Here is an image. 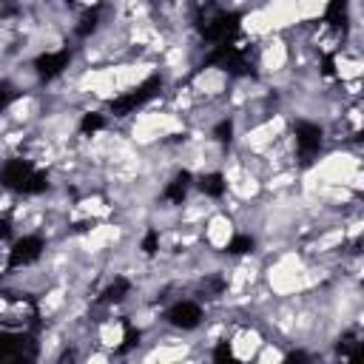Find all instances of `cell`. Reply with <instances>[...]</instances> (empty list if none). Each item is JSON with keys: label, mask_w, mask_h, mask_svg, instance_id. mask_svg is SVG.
Returning <instances> with one entry per match:
<instances>
[{"label": "cell", "mask_w": 364, "mask_h": 364, "mask_svg": "<svg viewBox=\"0 0 364 364\" xmlns=\"http://www.w3.org/2000/svg\"><path fill=\"white\" fill-rule=\"evenodd\" d=\"M287 358V344L284 341H279V338H264L262 341V347H259V353H256V358L253 361H259V364H270V361H284Z\"/></svg>", "instance_id": "6"}, {"label": "cell", "mask_w": 364, "mask_h": 364, "mask_svg": "<svg viewBox=\"0 0 364 364\" xmlns=\"http://www.w3.org/2000/svg\"><path fill=\"white\" fill-rule=\"evenodd\" d=\"M228 85H230V71H225L222 65H196L188 77V88L193 91L196 102L225 100Z\"/></svg>", "instance_id": "2"}, {"label": "cell", "mask_w": 364, "mask_h": 364, "mask_svg": "<svg viewBox=\"0 0 364 364\" xmlns=\"http://www.w3.org/2000/svg\"><path fill=\"white\" fill-rule=\"evenodd\" d=\"M333 0H296V11L301 23H318L327 17Z\"/></svg>", "instance_id": "5"}, {"label": "cell", "mask_w": 364, "mask_h": 364, "mask_svg": "<svg viewBox=\"0 0 364 364\" xmlns=\"http://www.w3.org/2000/svg\"><path fill=\"white\" fill-rule=\"evenodd\" d=\"M199 236H202V245H205L208 250L230 253V247H233V242H236V236H239V228H236V219H233L228 210L216 208V210H210V213L205 216V222L199 225Z\"/></svg>", "instance_id": "1"}, {"label": "cell", "mask_w": 364, "mask_h": 364, "mask_svg": "<svg viewBox=\"0 0 364 364\" xmlns=\"http://www.w3.org/2000/svg\"><path fill=\"white\" fill-rule=\"evenodd\" d=\"M262 9L276 34H290L301 23L296 11V0H262Z\"/></svg>", "instance_id": "3"}, {"label": "cell", "mask_w": 364, "mask_h": 364, "mask_svg": "<svg viewBox=\"0 0 364 364\" xmlns=\"http://www.w3.org/2000/svg\"><path fill=\"white\" fill-rule=\"evenodd\" d=\"M239 31H242V37L247 43H259V40L276 34L273 26H270V20H267V14H264V9H262V3H256L247 11L239 14Z\"/></svg>", "instance_id": "4"}, {"label": "cell", "mask_w": 364, "mask_h": 364, "mask_svg": "<svg viewBox=\"0 0 364 364\" xmlns=\"http://www.w3.org/2000/svg\"><path fill=\"white\" fill-rule=\"evenodd\" d=\"M77 11H100L105 6V0H68Z\"/></svg>", "instance_id": "7"}]
</instances>
